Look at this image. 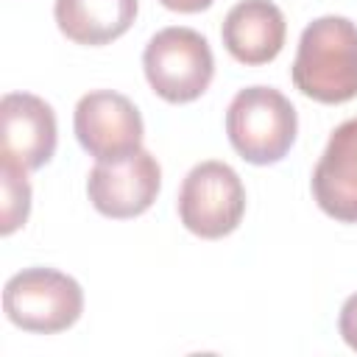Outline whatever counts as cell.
<instances>
[{"label":"cell","instance_id":"10","mask_svg":"<svg viewBox=\"0 0 357 357\" xmlns=\"http://www.w3.org/2000/svg\"><path fill=\"white\" fill-rule=\"evenodd\" d=\"M220 36L240 64H268L284 45L287 22L282 8L271 0H240L229 8Z\"/></svg>","mask_w":357,"mask_h":357},{"label":"cell","instance_id":"3","mask_svg":"<svg viewBox=\"0 0 357 357\" xmlns=\"http://www.w3.org/2000/svg\"><path fill=\"white\" fill-rule=\"evenodd\" d=\"M142 67L151 89L167 103H190L206 92L215 75L209 42L184 25L162 28L151 36L142 53Z\"/></svg>","mask_w":357,"mask_h":357},{"label":"cell","instance_id":"9","mask_svg":"<svg viewBox=\"0 0 357 357\" xmlns=\"http://www.w3.org/2000/svg\"><path fill=\"white\" fill-rule=\"evenodd\" d=\"M312 195L329 218L357 223V117L343 120L329 134L312 170Z\"/></svg>","mask_w":357,"mask_h":357},{"label":"cell","instance_id":"2","mask_svg":"<svg viewBox=\"0 0 357 357\" xmlns=\"http://www.w3.org/2000/svg\"><path fill=\"white\" fill-rule=\"evenodd\" d=\"M298 117L293 103L273 86H245L226 109L231 148L251 165H273L296 142Z\"/></svg>","mask_w":357,"mask_h":357},{"label":"cell","instance_id":"12","mask_svg":"<svg viewBox=\"0 0 357 357\" xmlns=\"http://www.w3.org/2000/svg\"><path fill=\"white\" fill-rule=\"evenodd\" d=\"M0 192H3V204H0V231L11 234L14 229H20L28 220V209H31V184L25 178V170L8 159H0Z\"/></svg>","mask_w":357,"mask_h":357},{"label":"cell","instance_id":"4","mask_svg":"<svg viewBox=\"0 0 357 357\" xmlns=\"http://www.w3.org/2000/svg\"><path fill=\"white\" fill-rule=\"evenodd\" d=\"M3 310L14 326L36 335H53L81 318L84 290L61 271L25 268L6 282Z\"/></svg>","mask_w":357,"mask_h":357},{"label":"cell","instance_id":"8","mask_svg":"<svg viewBox=\"0 0 357 357\" xmlns=\"http://www.w3.org/2000/svg\"><path fill=\"white\" fill-rule=\"evenodd\" d=\"M56 114L31 92H6L0 100V159L39 170L56 151Z\"/></svg>","mask_w":357,"mask_h":357},{"label":"cell","instance_id":"1","mask_svg":"<svg viewBox=\"0 0 357 357\" xmlns=\"http://www.w3.org/2000/svg\"><path fill=\"white\" fill-rule=\"evenodd\" d=\"M293 84L318 103H346L357 98V25L346 17H318L298 39Z\"/></svg>","mask_w":357,"mask_h":357},{"label":"cell","instance_id":"7","mask_svg":"<svg viewBox=\"0 0 357 357\" xmlns=\"http://www.w3.org/2000/svg\"><path fill=\"white\" fill-rule=\"evenodd\" d=\"M162 170L156 156L145 148L123 156V159H103L89 170L86 192L92 206L114 220L142 215L159 195Z\"/></svg>","mask_w":357,"mask_h":357},{"label":"cell","instance_id":"6","mask_svg":"<svg viewBox=\"0 0 357 357\" xmlns=\"http://www.w3.org/2000/svg\"><path fill=\"white\" fill-rule=\"evenodd\" d=\"M73 128L81 148L103 159H123L142 148V117L139 109L120 92L95 89L75 103Z\"/></svg>","mask_w":357,"mask_h":357},{"label":"cell","instance_id":"13","mask_svg":"<svg viewBox=\"0 0 357 357\" xmlns=\"http://www.w3.org/2000/svg\"><path fill=\"white\" fill-rule=\"evenodd\" d=\"M337 329L343 335V340L349 343V349L357 351V293L349 296L340 307V318H337Z\"/></svg>","mask_w":357,"mask_h":357},{"label":"cell","instance_id":"14","mask_svg":"<svg viewBox=\"0 0 357 357\" xmlns=\"http://www.w3.org/2000/svg\"><path fill=\"white\" fill-rule=\"evenodd\" d=\"M165 8L170 11H181V14H195V11H204L209 8L215 0H159Z\"/></svg>","mask_w":357,"mask_h":357},{"label":"cell","instance_id":"11","mask_svg":"<svg viewBox=\"0 0 357 357\" xmlns=\"http://www.w3.org/2000/svg\"><path fill=\"white\" fill-rule=\"evenodd\" d=\"M137 8L139 0H56L53 14L75 45H106L131 28Z\"/></svg>","mask_w":357,"mask_h":357},{"label":"cell","instance_id":"5","mask_svg":"<svg viewBox=\"0 0 357 357\" xmlns=\"http://www.w3.org/2000/svg\"><path fill=\"white\" fill-rule=\"evenodd\" d=\"M245 212V187L234 167L209 159L195 165L178 190V218L187 231L218 240L231 234Z\"/></svg>","mask_w":357,"mask_h":357}]
</instances>
